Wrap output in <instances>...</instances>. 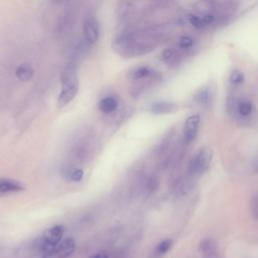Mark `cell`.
<instances>
[{"label": "cell", "instance_id": "14", "mask_svg": "<svg viewBox=\"0 0 258 258\" xmlns=\"http://www.w3.org/2000/svg\"><path fill=\"white\" fill-rule=\"evenodd\" d=\"M151 75H152V71L149 68L140 67L132 73V79L133 80H142V79L150 77Z\"/></svg>", "mask_w": 258, "mask_h": 258}, {"label": "cell", "instance_id": "16", "mask_svg": "<svg viewBox=\"0 0 258 258\" xmlns=\"http://www.w3.org/2000/svg\"><path fill=\"white\" fill-rule=\"evenodd\" d=\"M250 211L251 215L255 220L258 221V192H256L250 202Z\"/></svg>", "mask_w": 258, "mask_h": 258}, {"label": "cell", "instance_id": "12", "mask_svg": "<svg viewBox=\"0 0 258 258\" xmlns=\"http://www.w3.org/2000/svg\"><path fill=\"white\" fill-rule=\"evenodd\" d=\"M253 110H254L253 104L248 100L240 101L237 105V112L239 113L240 116H243V117L250 116L252 114Z\"/></svg>", "mask_w": 258, "mask_h": 258}, {"label": "cell", "instance_id": "7", "mask_svg": "<svg viewBox=\"0 0 258 258\" xmlns=\"http://www.w3.org/2000/svg\"><path fill=\"white\" fill-rule=\"evenodd\" d=\"M76 250V242L73 238H67L59 242L49 258H68Z\"/></svg>", "mask_w": 258, "mask_h": 258}, {"label": "cell", "instance_id": "17", "mask_svg": "<svg viewBox=\"0 0 258 258\" xmlns=\"http://www.w3.org/2000/svg\"><path fill=\"white\" fill-rule=\"evenodd\" d=\"M194 44V40L189 36H182L178 40V45L181 48H189Z\"/></svg>", "mask_w": 258, "mask_h": 258}, {"label": "cell", "instance_id": "18", "mask_svg": "<svg viewBox=\"0 0 258 258\" xmlns=\"http://www.w3.org/2000/svg\"><path fill=\"white\" fill-rule=\"evenodd\" d=\"M187 19H188L189 23H190L192 26L197 27V28H201V27L204 25V24H203V21H202V18H200L199 16H196V15L190 14V15L187 16Z\"/></svg>", "mask_w": 258, "mask_h": 258}, {"label": "cell", "instance_id": "15", "mask_svg": "<svg viewBox=\"0 0 258 258\" xmlns=\"http://www.w3.org/2000/svg\"><path fill=\"white\" fill-rule=\"evenodd\" d=\"M229 81L233 85H240L244 81V75L240 71H233L229 76Z\"/></svg>", "mask_w": 258, "mask_h": 258}, {"label": "cell", "instance_id": "23", "mask_svg": "<svg viewBox=\"0 0 258 258\" xmlns=\"http://www.w3.org/2000/svg\"><path fill=\"white\" fill-rule=\"evenodd\" d=\"M89 258H108V254L105 251H101V252H98V253L90 256Z\"/></svg>", "mask_w": 258, "mask_h": 258}, {"label": "cell", "instance_id": "4", "mask_svg": "<svg viewBox=\"0 0 258 258\" xmlns=\"http://www.w3.org/2000/svg\"><path fill=\"white\" fill-rule=\"evenodd\" d=\"M201 118L200 115L194 114L187 117V119L184 122L182 135H183V141L185 144H190L197 137L199 127H200Z\"/></svg>", "mask_w": 258, "mask_h": 258}, {"label": "cell", "instance_id": "24", "mask_svg": "<svg viewBox=\"0 0 258 258\" xmlns=\"http://www.w3.org/2000/svg\"><path fill=\"white\" fill-rule=\"evenodd\" d=\"M67 1H69V0H52V2H54V3H58V4L64 3V2H67Z\"/></svg>", "mask_w": 258, "mask_h": 258}, {"label": "cell", "instance_id": "20", "mask_svg": "<svg viewBox=\"0 0 258 258\" xmlns=\"http://www.w3.org/2000/svg\"><path fill=\"white\" fill-rule=\"evenodd\" d=\"M214 20H215V17H214V15H212V14H206V15H204V16L202 17V21H203V24H204V25L211 24V23L214 22Z\"/></svg>", "mask_w": 258, "mask_h": 258}, {"label": "cell", "instance_id": "13", "mask_svg": "<svg viewBox=\"0 0 258 258\" xmlns=\"http://www.w3.org/2000/svg\"><path fill=\"white\" fill-rule=\"evenodd\" d=\"M172 246V240L171 239H164L161 242H159L155 248L154 254L157 257L163 256L164 254H166L168 252V250L171 248Z\"/></svg>", "mask_w": 258, "mask_h": 258}, {"label": "cell", "instance_id": "10", "mask_svg": "<svg viewBox=\"0 0 258 258\" xmlns=\"http://www.w3.org/2000/svg\"><path fill=\"white\" fill-rule=\"evenodd\" d=\"M177 109V106L172 103V102H165V101H162V102H157V103H154L150 110L153 114H157V115H160V114H168V113H171L173 111H175Z\"/></svg>", "mask_w": 258, "mask_h": 258}, {"label": "cell", "instance_id": "2", "mask_svg": "<svg viewBox=\"0 0 258 258\" xmlns=\"http://www.w3.org/2000/svg\"><path fill=\"white\" fill-rule=\"evenodd\" d=\"M66 227L63 225H55L47 229L35 241L36 249L42 258H49L53 253L56 246L61 241Z\"/></svg>", "mask_w": 258, "mask_h": 258}, {"label": "cell", "instance_id": "6", "mask_svg": "<svg viewBox=\"0 0 258 258\" xmlns=\"http://www.w3.org/2000/svg\"><path fill=\"white\" fill-rule=\"evenodd\" d=\"M200 253L203 258H221L217 242L210 237L204 238L199 245Z\"/></svg>", "mask_w": 258, "mask_h": 258}, {"label": "cell", "instance_id": "11", "mask_svg": "<svg viewBox=\"0 0 258 258\" xmlns=\"http://www.w3.org/2000/svg\"><path fill=\"white\" fill-rule=\"evenodd\" d=\"M118 108V101L115 97L112 96H107L104 97L103 99L100 100L99 102V109L106 114L112 113L114 111H116Z\"/></svg>", "mask_w": 258, "mask_h": 258}, {"label": "cell", "instance_id": "1", "mask_svg": "<svg viewBox=\"0 0 258 258\" xmlns=\"http://www.w3.org/2000/svg\"><path fill=\"white\" fill-rule=\"evenodd\" d=\"M79 90V81L76 67L73 63L67 64L61 73V87L57 97V107L62 108L76 97Z\"/></svg>", "mask_w": 258, "mask_h": 258}, {"label": "cell", "instance_id": "21", "mask_svg": "<svg viewBox=\"0 0 258 258\" xmlns=\"http://www.w3.org/2000/svg\"><path fill=\"white\" fill-rule=\"evenodd\" d=\"M173 56H174V53H173V51H172L171 49H169V48L165 49V50L162 52V57H163L164 60H170Z\"/></svg>", "mask_w": 258, "mask_h": 258}, {"label": "cell", "instance_id": "5", "mask_svg": "<svg viewBox=\"0 0 258 258\" xmlns=\"http://www.w3.org/2000/svg\"><path fill=\"white\" fill-rule=\"evenodd\" d=\"M84 37L89 44H93L99 37V23L94 16H89L84 22Z\"/></svg>", "mask_w": 258, "mask_h": 258}, {"label": "cell", "instance_id": "3", "mask_svg": "<svg viewBox=\"0 0 258 258\" xmlns=\"http://www.w3.org/2000/svg\"><path fill=\"white\" fill-rule=\"evenodd\" d=\"M212 156L213 154L210 148H201L189 163V173L194 176H199L205 173L210 167Z\"/></svg>", "mask_w": 258, "mask_h": 258}, {"label": "cell", "instance_id": "19", "mask_svg": "<svg viewBox=\"0 0 258 258\" xmlns=\"http://www.w3.org/2000/svg\"><path fill=\"white\" fill-rule=\"evenodd\" d=\"M83 176H84V171H83L82 169H80V168L75 169V170L71 173V179H72L73 181H80V180H82Z\"/></svg>", "mask_w": 258, "mask_h": 258}, {"label": "cell", "instance_id": "8", "mask_svg": "<svg viewBox=\"0 0 258 258\" xmlns=\"http://www.w3.org/2000/svg\"><path fill=\"white\" fill-rule=\"evenodd\" d=\"M23 189L24 186L19 181L6 177H0V195L18 192Z\"/></svg>", "mask_w": 258, "mask_h": 258}, {"label": "cell", "instance_id": "9", "mask_svg": "<svg viewBox=\"0 0 258 258\" xmlns=\"http://www.w3.org/2000/svg\"><path fill=\"white\" fill-rule=\"evenodd\" d=\"M34 75V70L31 67V64L27 63V62H23L20 63L16 70H15V76L18 80L22 81V82H28L32 79Z\"/></svg>", "mask_w": 258, "mask_h": 258}, {"label": "cell", "instance_id": "22", "mask_svg": "<svg viewBox=\"0 0 258 258\" xmlns=\"http://www.w3.org/2000/svg\"><path fill=\"white\" fill-rule=\"evenodd\" d=\"M208 99H209V95H208V92H202L201 94H200V96H199V98H198V100H199V102L200 103H206L207 101H208Z\"/></svg>", "mask_w": 258, "mask_h": 258}]
</instances>
